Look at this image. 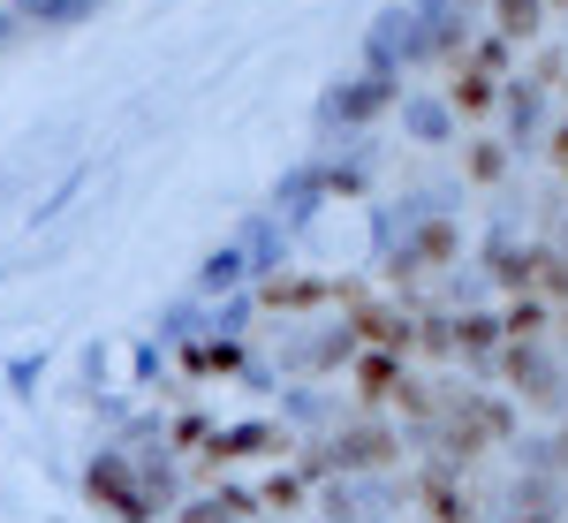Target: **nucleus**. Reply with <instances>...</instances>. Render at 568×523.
Segmentation results:
<instances>
[{
	"label": "nucleus",
	"mask_w": 568,
	"mask_h": 523,
	"mask_svg": "<svg viewBox=\"0 0 568 523\" xmlns=\"http://www.w3.org/2000/svg\"><path fill=\"white\" fill-rule=\"evenodd\" d=\"M152 523H568V296L417 228L281 243L130 425Z\"/></svg>",
	"instance_id": "obj_1"
}]
</instances>
